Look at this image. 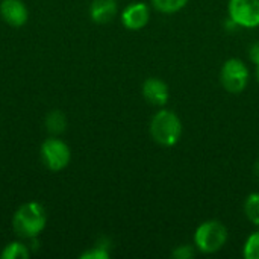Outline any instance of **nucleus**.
Masks as SVG:
<instances>
[{"mask_svg":"<svg viewBox=\"0 0 259 259\" xmlns=\"http://www.w3.org/2000/svg\"><path fill=\"white\" fill-rule=\"evenodd\" d=\"M184 126L179 115L167 108H159L149 123V134L153 143L161 147H175L182 138Z\"/></svg>","mask_w":259,"mask_h":259,"instance_id":"nucleus-1","label":"nucleus"},{"mask_svg":"<svg viewBox=\"0 0 259 259\" xmlns=\"http://www.w3.org/2000/svg\"><path fill=\"white\" fill-rule=\"evenodd\" d=\"M47 225V212L38 202L23 203L12 217V231L21 240L36 238Z\"/></svg>","mask_w":259,"mask_h":259,"instance_id":"nucleus-2","label":"nucleus"},{"mask_svg":"<svg viewBox=\"0 0 259 259\" xmlns=\"http://www.w3.org/2000/svg\"><path fill=\"white\" fill-rule=\"evenodd\" d=\"M228 240H229L228 228L220 220H206L196 228L193 244L199 253L214 255L219 253L226 246Z\"/></svg>","mask_w":259,"mask_h":259,"instance_id":"nucleus-3","label":"nucleus"},{"mask_svg":"<svg viewBox=\"0 0 259 259\" xmlns=\"http://www.w3.org/2000/svg\"><path fill=\"white\" fill-rule=\"evenodd\" d=\"M220 85L229 94H241L250 80L247 64L240 58H229L220 68Z\"/></svg>","mask_w":259,"mask_h":259,"instance_id":"nucleus-4","label":"nucleus"},{"mask_svg":"<svg viewBox=\"0 0 259 259\" xmlns=\"http://www.w3.org/2000/svg\"><path fill=\"white\" fill-rule=\"evenodd\" d=\"M39 155L44 167L50 171H61L67 168L71 161V150L68 144L53 135L42 141Z\"/></svg>","mask_w":259,"mask_h":259,"instance_id":"nucleus-5","label":"nucleus"},{"mask_svg":"<svg viewBox=\"0 0 259 259\" xmlns=\"http://www.w3.org/2000/svg\"><path fill=\"white\" fill-rule=\"evenodd\" d=\"M229 20L241 29L259 27V0H229Z\"/></svg>","mask_w":259,"mask_h":259,"instance_id":"nucleus-6","label":"nucleus"},{"mask_svg":"<svg viewBox=\"0 0 259 259\" xmlns=\"http://www.w3.org/2000/svg\"><path fill=\"white\" fill-rule=\"evenodd\" d=\"M120 20L124 29L138 32L150 23V6L144 2H132L121 11Z\"/></svg>","mask_w":259,"mask_h":259,"instance_id":"nucleus-7","label":"nucleus"},{"mask_svg":"<svg viewBox=\"0 0 259 259\" xmlns=\"http://www.w3.org/2000/svg\"><path fill=\"white\" fill-rule=\"evenodd\" d=\"M141 94L149 105L156 106V108H164L170 99L168 85L159 77H147L143 82Z\"/></svg>","mask_w":259,"mask_h":259,"instance_id":"nucleus-8","label":"nucleus"},{"mask_svg":"<svg viewBox=\"0 0 259 259\" xmlns=\"http://www.w3.org/2000/svg\"><path fill=\"white\" fill-rule=\"evenodd\" d=\"M0 17L11 27H21L29 20V11L21 0H2Z\"/></svg>","mask_w":259,"mask_h":259,"instance_id":"nucleus-9","label":"nucleus"},{"mask_svg":"<svg viewBox=\"0 0 259 259\" xmlns=\"http://www.w3.org/2000/svg\"><path fill=\"white\" fill-rule=\"evenodd\" d=\"M118 12L117 0H93L90 5V17L97 24H106L114 20Z\"/></svg>","mask_w":259,"mask_h":259,"instance_id":"nucleus-10","label":"nucleus"},{"mask_svg":"<svg viewBox=\"0 0 259 259\" xmlns=\"http://www.w3.org/2000/svg\"><path fill=\"white\" fill-rule=\"evenodd\" d=\"M44 126L50 135L58 137V135L64 134L67 129V117L62 111H58V109L50 111L44 118Z\"/></svg>","mask_w":259,"mask_h":259,"instance_id":"nucleus-11","label":"nucleus"},{"mask_svg":"<svg viewBox=\"0 0 259 259\" xmlns=\"http://www.w3.org/2000/svg\"><path fill=\"white\" fill-rule=\"evenodd\" d=\"M29 256H30V247L24 241L8 243L0 253L2 259H29Z\"/></svg>","mask_w":259,"mask_h":259,"instance_id":"nucleus-12","label":"nucleus"},{"mask_svg":"<svg viewBox=\"0 0 259 259\" xmlns=\"http://www.w3.org/2000/svg\"><path fill=\"white\" fill-rule=\"evenodd\" d=\"M80 259H109L111 258V243L106 238L97 240V243L80 253Z\"/></svg>","mask_w":259,"mask_h":259,"instance_id":"nucleus-13","label":"nucleus"},{"mask_svg":"<svg viewBox=\"0 0 259 259\" xmlns=\"http://www.w3.org/2000/svg\"><path fill=\"white\" fill-rule=\"evenodd\" d=\"M243 211H244V215L246 219L255 226L259 228V193H250L246 200H244V205H243Z\"/></svg>","mask_w":259,"mask_h":259,"instance_id":"nucleus-14","label":"nucleus"},{"mask_svg":"<svg viewBox=\"0 0 259 259\" xmlns=\"http://www.w3.org/2000/svg\"><path fill=\"white\" fill-rule=\"evenodd\" d=\"M188 2L190 0H150L152 8L159 14H165V15H171L182 11L188 5Z\"/></svg>","mask_w":259,"mask_h":259,"instance_id":"nucleus-15","label":"nucleus"},{"mask_svg":"<svg viewBox=\"0 0 259 259\" xmlns=\"http://www.w3.org/2000/svg\"><path fill=\"white\" fill-rule=\"evenodd\" d=\"M243 258L259 259V228L246 238L243 246Z\"/></svg>","mask_w":259,"mask_h":259,"instance_id":"nucleus-16","label":"nucleus"},{"mask_svg":"<svg viewBox=\"0 0 259 259\" xmlns=\"http://www.w3.org/2000/svg\"><path fill=\"white\" fill-rule=\"evenodd\" d=\"M197 249L194 244H179L171 250V258L175 259H193L197 255Z\"/></svg>","mask_w":259,"mask_h":259,"instance_id":"nucleus-17","label":"nucleus"},{"mask_svg":"<svg viewBox=\"0 0 259 259\" xmlns=\"http://www.w3.org/2000/svg\"><path fill=\"white\" fill-rule=\"evenodd\" d=\"M249 58H250V61H252L255 65H258L259 64V41L253 42V44L249 47Z\"/></svg>","mask_w":259,"mask_h":259,"instance_id":"nucleus-18","label":"nucleus"},{"mask_svg":"<svg viewBox=\"0 0 259 259\" xmlns=\"http://www.w3.org/2000/svg\"><path fill=\"white\" fill-rule=\"evenodd\" d=\"M253 170H255V173H256V176H259V159L255 162V167H253Z\"/></svg>","mask_w":259,"mask_h":259,"instance_id":"nucleus-19","label":"nucleus"},{"mask_svg":"<svg viewBox=\"0 0 259 259\" xmlns=\"http://www.w3.org/2000/svg\"><path fill=\"white\" fill-rule=\"evenodd\" d=\"M256 80H258V83H259V64L256 65Z\"/></svg>","mask_w":259,"mask_h":259,"instance_id":"nucleus-20","label":"nucleus"}]
</instances>
